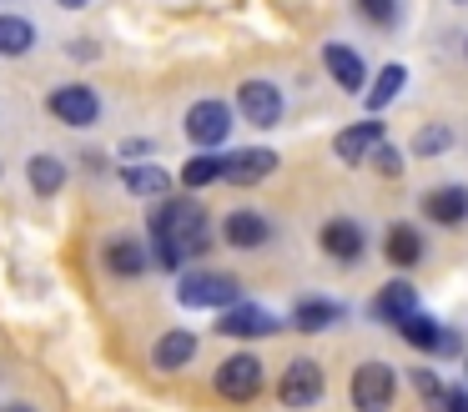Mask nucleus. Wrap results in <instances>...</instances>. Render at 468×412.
<instances>
[{
  "label": "nucleus",
  "instance_id": "22",
  "mask_svg": "<svg viewBox=\"0 0 468 412\" xmlns=\"http://www.w3.org/2000/svg\"><path fill=\"white\" fill-rule=\"evenodd\" d=\"M413 312H418V291H413V281H403V277L388 281V287L373 297V317L378 322H393V327H398V322L413 317Z\"/></svg>",
  "mask_w": 468,
  "mask_h": 412
},
{
  "label": "nucleus",
  "instance_id": "26",
  "mask_svg": "<svg viewBox=\"0 0 468 412\" xmlns=\"http://www.w3.org/2000/svg\"><path fill=\"white\" fill-rule=\"evenodd\" d=\"M448 151H453V126H448V121H428V126L413 131V156L418 161L448 156Z\"/></svg>",
  "mask_w": 468,
  "mask_h": 412
},
{
  "label": "nucleus",
  "instance_id": "27",
  "mask_svg": "<svg viewBox=\"0 0 468 412\" xmlns=\"http://www.w3.org/2000/svg\"><path fill=\"white\" fill-rule=\"evenodd\" d=\"M357 20L373 30H398L403 26V0H353Z\"/></svg>",
  "mask_w": 468,
  "mask_h": 412
},
{
  "label": "nucleus",
  "instance_id": "23",
  "mask_svg": "<svg viewBox=\"0 0 468 412\" xmlns=\"http://www.w3.org/2000/svg\"><path fill=\"white\" fill-rule=\"evenodd\" d=\"M192 357H197V337L186 327H176V332H162L156 337V347H152V362L162 372H182V367H192Z\"/></svg>",
  "mask_w": 468,
  "mask_h": 412
},
{
  "label": "nucleus",
  "instance_id": "31",
  "mask_svg": "<svg viewBox=\"0 0 468 412\" xmlns=\"http://www.w3.org/2000/svg\"><path fill=\"white\" fill-rule=\"evenodd\" d=\"M152 151H156L152 141H136V136L122 141V156H126V161H152Z\"/></svg>",
  "mask_w": 468,
  "mask_h": 412
},
{
  "label": "nucleus",
  "instance_id": "36",
  "mask_svg": "<svg viewBox=\"0 0 468 412\" xmlns=\"http://www.w3.org/2000/svg\"><path fill=\"white\" fill-rule=\"evenodd\" d=\"M453 5H463V0H453Z\"/></svg>",
  "mask_w": 468,
  "mask_h": 412
},
{
  "label": "nucleus",
  "instance_id": "6",
  "mask_svg": "<svg viewBox=\"0 0 468 412\" xmlns=\"http://www.w3.org/2000/svg\"><path fill=\"white\" fill-rule=\"evenodd\" d=\"M323 392H327V377H323V367H317L313 357L287 362L282 382H277V397H282V407H292V412L317 407V402H323Z\"/></svg>",
  "mask_w": 468,
  "mask_h": 412
},
{
  "label": "nucleus",
  "instance_id": "28",
  "mask_svg": "<svg viewBox=\"0 0 468 412\" xmlns=\"http://www.w3.org/2000/svg\"><path fill=\"white\" fill-rule=\"evenodd\" d=\"M217 181H222V156H212V151H202V156H186V166H182V186H186V191L217 186Z\"/></svg>",
  "mask_w": 468,
  "mask_h": 412
},
{
  "label": "nucleus",
  "instance_id": "18",
  "mask_svg": "<svg viewBox=\"0 0 468 412\" xmlns=\"http://www.w3.org/2000/svg\"><path fill=\"white\" fill-rule=\"evenodd\" d=\"M122 186L142 201H166L172 191V171H162L156 161H126L122 166Z\"/></svg>",
  "mask_w": 468,
  "mask_h": 412
},
{
  "label": "nucleus",
  "instance_id": "33",
  "mask_svg": "<svg viewBox=\"0 0 468 412\" xmlns=\"http://www.w3.org/2000/svg\"><path fill=\"white\" fill-rule=\"evenodd\" d=\"M51 5H61V10H86L91 0H51Z\"/></svg>",
  "mask_w": 468,
  "mask_h": 412
},
{
  "label": "nucleus",
  "instance_id": "25",
  "mask_svg": "<svg viewBox=\"0 0 468 412\" xmlns=\"http://www.w3.org/2000/svg\"><path fill=\"white\" fill-rule=\"evenodd\" d=\"M398 332H403V342H408L413 352H423V357H433V352H443V337H448V332L438 327V322L428 317L423 307H418L413 317H403V322H398Z\"/></svg>",
  "mask_w": 468,
  "mask_h": 412
},
{
  "label": "nucleus",
  "instance_id": "8",
  "mask_svg": "<svg viewBox=\"0 0 468 412\" xmlns=\"http://www.w3.org/2000/svg\"><path fill=\"white\" fill-rule=\"evenodd\" d=\"M101 261H106V271H112L116 281H136V277L152 271V241L132 237V231H116V237H106Z\"/></svg>",
  "mask_w": 468,
  "mask_h": 412
},
{
  "label": "nucleus",
  "instance_id": "7",
  "mask_svg": "<svg viewBox=\"0 0 468 412\" xmlns=\"http://www.w3.org/2000/svg\"><path fill=\"white\" fill-rule=\"evenodd\" d=\"M262 357H252V352H232V357H222V367H217L212 387L222 392L227 402H247L262 392Z\"/></svg>",
  "mask_w": 468,
  "mask_h": 412
},
{
  "label": "nucleus",
  "instance_id": "34",
  "mask_svg": "<svg viewBox=\"0 0 468 412\" xmlns=\"http://www.w3.org/2000/svg\"><path fill=\"white\" fill-rule=\"evenodd\" d=\"M0 412H36V407H26V402H11V407H0Z\"/></svg>",
  "mask_w": 468,
  "mask_h": 412
},
{
  "label": "nucleus",
  "instance_id": "1",
  "mask_svg": "<svg viewBox=\"0 0 468 412\" xmlns=\"http://www.w3.org/2000/svg\"><path fill=\"white\" fill-rule=\"evenodd\" d=\"M152 261L166 271H182V261H197L212 251V231H207V211L192 196H166L152 211Z\"/></svg>",
  "mask_w": 468,
  "mask_h": 412
},
{
  "label": "nucleus",
  "instance_id": "15",
  "mask_svg": "<svg viewBox=\"0 0 468 412\" xmlns=\"http://www.w3.org/2000/svg\"><path fill=\"white\" fill-rule=\"evenodd\" d=\"M418 211H423L433 227H463L468 221V186L463 181H443V186L418 196Z\"/></svg>",
  "mask_w": 468,
  "mask_h": 412
},
{
  "label": "nucleus",
  "instance_id": "12",
  "mask_svg": "<svg viewBox=\"0 0 468 412\" xmlns=\"http://www.w3.org/2000/svg\"><path fill=\"white\" fill-rule=\"evenodd\" d=\"M277 327H282V322H277L262 301H242V297H237L232 307H222V317H217V332H222V337H242V342L272 337Z\"/></svg>",
  "mask_w": 468,
  "mask_h": 412
},
{
  "label": "nucleus",
  "instance_id": "16",
  "mask_svg": "<svg viewBox=\"0 0 468 412\" xmlns=\"http://www.w3.org/2000/svg\"><path fill=\"white\" fill-rule=\"evenodd\" d=\"M222 241L227 247H237V251H257V247H267L272 241V221L262 217V211H227V221H222Z\"/></svg>",
  "mask_w": 468,
  "mask_h": 412
},
{
  "label": "nucleus",
  "instance_id": "14",
  "mask_svg": "<svg viewBox=\"0 0 468 412\" xmlns=\"http://www.w3.org/2000/svg\"><path fill=\"white\" fill-rule=\"evenodd\" d=\"M272 171H277V151H267V146H237L222 156L227 186H257V181H267Z\"/></svg>",
  "mask_w": 468,
  "mask_h": 412
},
{
  "label": "nucleus",
  "instance_id": "17",
  "mask_svg": "<svg viewBox=\"0 0 468 412\" xmlns=\"http://www.w3.org/2000/svg\"><path fill=\"white\" fill-rule=\"evenodd\" d=\"M383 257L393 261V267L413 271L418 261L428 257V237L413 227V221H393V227H388V237H383Z\"/></svg>",
  "mask_w": 468,
  "mask_h": 412
},
{
  "label": "nucleus",
  "instance_id": "32",
  "mask_svg": "<svg viewBox=\"0 0 468 412\" xmlns=\"http://www.w3.org/2000/svg\"><path fill=\"white\" fill-rule=\"evenodd\" d=\"M443 412H468V387H448Z\"/></svg>",
  "mask_w": 468,
  "mask_h": 412
},
{
  "label": "nucleus",
  "instance_id": "3",
  "mask_svg": "<svg viewBox=\"0 0 468 412\" xmlns=\"http://www.w3.org/2000/svg\"><path fill=\"white\" fill-rule=\"evenodd\" d=\"M46 111H51V121H61V126H71V131H91L106 106H101V96H96V86L66 80V86H56L51 96H46Z\"/></svg>",
  "mask_w": 468,
  "mask_h": 412
},
{
  "label": "nucleus",
  "instance_id": "35",
  "mask_svg": "<svg viewBox=\"0 0 468 412\" xmlns=\"http://www.w3.org/2000/svg\"><path fill=\"white\" fill-rule=\"evenodd\" d=\"M463 60H468V36H463Z\"/></svg>",
  "mask_w": 468,
  "mask_h": 412
},
{
  "label": "nucleus",
  "instance_id": "19",
  "mask_svg": "<svg viewBox=\"0 0 468 412\" xmlns=\"http://www.w3.org/2000/svg\"><path fill=\"white\" fill-rule=\"evenodd\" d=\"M41 46V26L31 16H16V10H0V56L16 60V56H31Z\"/></svg>",
  "mask_w": 468,
  "mask_h": 412
},
{
  "label": "nucleus",
  "instance_id": "9",
  "mask_svg": "<svg viewBox=\"0 0 468 412\" xmlns=\"http://www.w3.org/2000/svg\"><path fill=\"white\" fill-rule=\"evenodd\" d=\"M323 70L333 76L337 90H347V96H363L367 80H373V70H367L363 50L347 46V40H327V46H323Z\"/></svg>",
  "mask_w": 468,
  "mask_h": 412
},
{
  "label": "nucleus",
  "instance_id": "24",
  "mask_svg": "<svg viewBox=\"0 0 468 412\" xmlns=\"http://www.w3.org/2000/svg\"><path fill=\"white\" fill-rule=\"evenodd\" d=\"M26 181H31L36 196H56V191L66 186V156H56V151H36V156L26 161Z\"/></svg>",
  "mask_w": 468,
  "mask_h": 412
},
{
  "label": "nucleus",
  "instance_id": "4",
  "mask_svg": "<svg viewBox=\"0 0 468 412\" xmlns=\"http://www.w3.org/2000/svg\"><path fill=\"white\" fill-rule=\"evenodd\" d=\"M232 121H237V111L227 106V100H197V106H186V116H182V131H186V141L192 146H202V151H217L227 136H232Z\"/></svg>",
  "mask_w": 468,
  "mask_h": 412
},
{
  "label": "nucleus",
  "instance_id": "21",
  "mask_svg": "<svg viewBox=\"0 0 468 412\" xmlns=\"http://www.w3.org/2000/svg\"><path fill=\"white\" fill-rule=\"evenodd\" d=\"M343 317H347V307L333 301V297H303L292 307V327L297 332H327V327H337Z\"/></svg>",
  "mask_w": 468,
  "mask_h": 412
},
{
  "label": "nucleus",
  "instance_id": "29",
  "mask_svg": "<svg viewBox=\"0 0 468 412\" xmlns=\"http://www.w3.org/2000/svg\"><path fill=\"white\" fill-rule=\"evenodd\" d=\"M413 387H418V397L428 402V407H443V397H448V387L438 382V372H428V367H418L413 372Z\"/></svg>",
  "mask_w": 468,
  "mask_h": 412
},
{
  "label": "nucleus",
  "instance_id": "13",
  "mask_svg": "<svg viewBox=\"0 0 468 412\" xmlns=\"http://www.w3.org/2000/svg\"><path fill=\"white\" fill-rule=\"evenodd\" d=\"M388 141V126H383V116H363V121H353L347 131H337L333 136V151H337V161H347V166H357V161H373V151Z\"/></svg>",
  "mask_w": 468,
  "mask_h": 412
},
{
  "label": "nucleus",
  "instance_id": "2",
  "mask_svg": "<svg viewBox=\"0 0 468 412\" xmlns=\"http://www.w3.org/2000/svg\"><path fill=\"white\" fill-rule=\"evenodd\" d=\"M242 297V287H237V277L232 271H186L182 281H176V301L182 307H192V312H222V307H232V301Z\"/></svg>",
  "mask_w": 468,
  "mask_h": 412
},
{
  "label": "nucleus",
  "instance_id": "30",
  "mask_svg": "<svg viewBox=\"0 0 468 412\" xmlns=\"http://www.w3.org/2000/svg\"><path fill=\"white\" fill-rule=\"evenodd\" d=\"M373 171H378V176H388V181L403 176V151H398L393 141H383V146L373 151Z\"/></svg>",
  "mask_w": 468,
  "mask_h": 412
},
{
  "label": "nucleus",
  "instance_id": "5",
  "mask_svg": "<svg viewBox=\"0 0 468 412\" xmlns=\"http://www.w3.org/2000/svg\"><path fill=\"white\" fill-rule=\"evenodd\" d=\"M237 116L252 121L257 131L277 126V121L287 116V96H282V86H277V80H267V76L242 80V90H237Z\"/></svg>",
  "mask_w": 468,
  "mask_h": 412
},
{
  "label": "nucleus",
  "instance_id": "37",
  "mask_svg": "<svg viewBox=\"0 0 468 412\" xmlns=\"http://www.w3.org/2000/svg\"><path fill=\"white\" fill-rule=\"evenodd\" d=\"M463 367H468V357H463Z\"/></svg>",
  "mask_w": 468,
  "mask_h": 412
},
{
  "label": "nucleus",
  "instance_id": "20",
  "mask_svg": "<svg viewBox=\"0 0 468 412\" xmlns=\"http://www.w3.org/2000/svg\"><path fill=\"white\" fill-rule=\"evenodd\" d=\"M403 86H408V66H403V60H388V66L378 70L373 80H367V90H363L367 116H383V111L393 106L398 96H403Z\"/></svg>",
  "mask_w": 468,
  "mask_h": 412
},
{
  "label": "nucleus",
  "instance_id": "10",
  "mask_svg": "<svg viewBox=\"0 0 468 412\" xmlns=\"http://www.w3.org/2000/svg\"><path fill=\"white\" fill-rule=\"evenodd\" d=\"M398 392V372L388 362H363L353 372V407L357 412H388Z\"/></svg>",
  "mask_w": 468,
  "mask_h": 412
},
{
  "label": "nucleus",
  "instance_id": "11",
  "mask_svg": "<svg viewBox=\"0 0 468 412\" xmlns=\"http://www.w3.org/2000/svg\"><path fill=\"white\" fill-rule=\"evenodd\" d=\"M317 247H323L333 261L353 267V261H363V251H367V227L353 221V217H327L323 231H317Z\"/></svg>",
  "mask_w": 468,
  "mask_h": 412
}]
</instances>
